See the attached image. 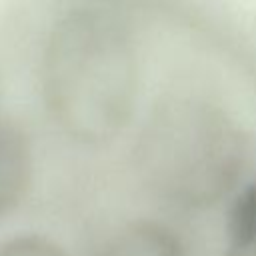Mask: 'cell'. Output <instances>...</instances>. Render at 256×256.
Masks as SVG:
<instances>
[{
	"label": "cell",
	"mask_w": 256,
	"mask_h": 256,
	"mask_svg": "<svg viewBox=\"0 0 256 256\" xmlns=\"http://www.w3.org/2000/svg\"><path fill=\"white\" fill-rule=\"evenodd\" d=\"M142 46L116 10L78 4L50 26L40 54V94L72 142L98 148L136 124L142 106Z\"/></svg>",
	"instance_id": "obj_1"
},
{
	"label": "cell",
	"mask_w": 256,
	"mask_h": 256,
	"mask_svg": "<svg viewBox=\"0 0 256 256\" xmlns=\"http://www.w3.org/2000/svg\"><path fill=\"white\" fill-rule=\"evenodd\" d=\"M130 158L144 188L160 202L204 210L242 188L252 138L218 92L178 82L140 110Z\"/></svg>",
	"instance_id": "obj_2"
},
{
	"label": "cell",
	"mask_w": 256,
	"mask_h": 256,
	"mask_svg": "<svg viewBox=\"0 0 256 256\" xmlns=\"http://www.w3.org/2000/svg\"><path fill=\"white\" fill-rule=\"evenodd\" d=\"M32 176V154L26 134L10 120L0 118V218L24 198Z\"/></svg>",
	"instance_id": "obj_3"
},
{
	"label": "cell",
	"mask_w": 256,
	"mask_h": 256,
	"mask_svg": "<svg viewBox=\"0 0 256 256\" xmlns=\"http://www.w3.org/2000/svg\"><path fill=\"white\" fill-rule=\"evenodd\" d=\"M96 256H186V248L170 226L156 220H136L116 230Z\"/></svg>",
	"instance_id": "obj_4"
},
{
	"label": "cell",
	"mask_w": 256,
	"mask_h": 256,
	"mask_svg": "<svg viewBox=\"0 0 256 256\" xmlns=\"http://www.w3.org/2000/svg\"><path fill=\"white\" fill-rule=\"evenodd\" d=\"M228 238L230 256H256V180L244 184L234 196Z\"/></svg>",
	"instance_id": "obj_5"
},
{
	"label": "cell",
	"mask_w": 256,
	"mask_h": 256,
	"mask_svg": "<svg viewBox=\"0 0 256 256\" xmlns=\"http://www.w3.org/2000/svg\"><path fill=\"white\" fill-rule=\"evenodd\" d=\"M0 256H66V252L46 238L18 236L0 244Z\"/></svg>",
	"instance_id": "obj_6"
}]
</instances>
